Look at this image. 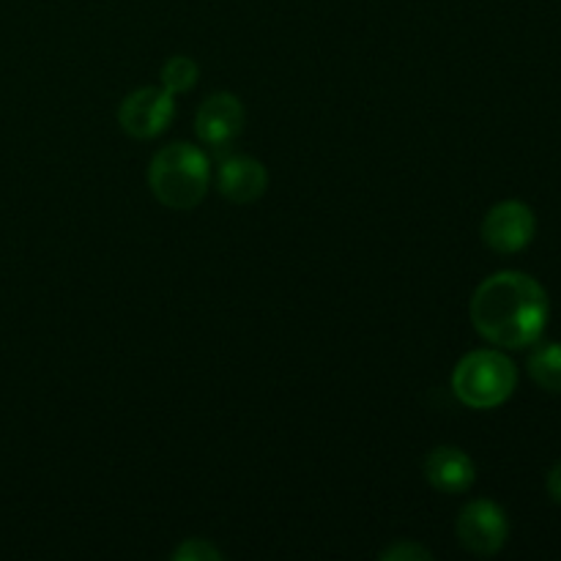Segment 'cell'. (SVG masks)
Masks as SVG:
<instances>
[{
	"instance_id": "1",
	"label": "cell",
	"mask_w": 561,
	"mask_h": 561,
	"mask_svg": "<svg viewBox=\"0 0 561 561\" xmlns=\"http://www.w3.org/2000/svg\"><path fill=\"white\" fill-rule=\"evenodd\" d=\"M477 332L496 348L520 351L542 337L551 316L546 288L524 272H499L482 279L469 305Z\"/></svg>"
},
{
	"instance_id": "12",
	"label": "cell",
	"mask_w": 561,
	"mask_h": 561,
	"mask_svg": "<svg viewBox=\"0 0 561 561\" xmlns=\"http://www.w3.org/2000/svg\"><path fill=\"white\" fill-rule=\"evenodd\" d=\"M170 559H175V561H225V553L219 551L217 546H211L208 540L195 537V540L181 542V546L170 553Z\"/></svg>"
},
{
	"instance_id": "14",
	"label": "cell",
	"mask_w": 561,
	"mask_h": 561,
	"mask_svg": "<svg viewBox=\"0 0 561 561\" xmlns=\"http://www.w3.org/2000/svg\"><path fill=\"white\" fill-rule=\"evenodd\" d=\"M546 488H548V496H551L557 504H561V460L551 471H548Z\"/></svg>"
},
{
	"instance_id": "13",
	"label": "cell",
	"mask_w": 561,
	"mask_h": 561,
	"mask_svg": "<svg viewBox=\"0 0 561 561\" xmlns=\"http://www.w3.org/2000/svg\"><path fill=\"white\" fill-rule=\"evenodd\" d=\"M431 559L433 553L427 551V548L416 546V542H409V540H400L381 551V561H431Z\"/></svg>"
},
{
	"instance_id": "4",
	"label": "cell",
	"mask_w": 561,
	"mask_h": 561,
	"mask_svg": "<svg viewBox=\"0 0 561 561\" xmlns=\"http://www.w3.org/2000/svg\"><path fill=\"white\" fill-rule=\"evenodd\" d=\"M458 542L474 557H496L510 537L507 513L491 499H474L460 510L455 520Z\"/></svg>"
},
{
	"instance_id": "5",
	"label": "cell",
	"mask_w": 561,
	"mask_h": 561,
	"mask_svg": "<svg viewBox=\"0 0 561 561\" xmlns=\"http://www.w3.org/2000/svg\"><path fill=\"white\" fill-rule=\"evenodd\" d=\"M173 118L175 99L164 88H137L118 107V126L135 140H153Z\"/></svg>"
},
{
	"instance_id": "2",
	"label": "cell",
	"mask_w": 561,
	"mask_h": 561,
	"mask_svg": "<svg viewBox=\"0 0 561 561\" xmlns=\"http://www.w3.org/2000/svg\"><path fill=\"white\" fill-rule=\"evenodd\" d=\"M148 186L162 206L190 211L203 203L211 186V162L206 151L190 142H170L148 164Z\"/></svg>"
},
{
	"instance_id": "6",
	"label": "cell",
	"mask_w": 561,
	"mask_h": 561,
	"mask_svg": "<svg viewBox=\"0 0 561 561\" xmlns=\"http://www.w3.org/2000/svg\"><path fill=\"white\" fill-rule=\"evenodd\" d=\"M537 217L524 201H502L482 219V241L499 255H515L535 241Z\"/></svg>"
},
{
	"instance_id": "10",
	"label": "cell",
	"mask_w": 561,
	"mask_h": 561,
	"mask_svg": "<svg viewBox=\"0 0 561 561\" xmlns=\"http://www.w3.org/2000/svg\"><path fill=\"white\" fill-rule=\"evenodd\" d=\"M526 367H529V376L537 387L561 394V343L537 345Z\"/></svg>"
},
{
	"instance_id": "9",
	"label": "cell",
	"mask_w": 561,
	"mask_h": 561,
	"mask_svg": "<svg viewBox=\"0 0 561 561\" xmlns=\"http://www.w3.org/2000/svg\"><path fill=\"white\" fill-rule=\"evenodd\" d=\"M425 480L438 493H466L477 480V466L460 447H436L425 458Z\"/></svg>"
},
{
	"instance_id": "11",
	"label": "cell",
	"mask_w": 561,
	"mask_h": 561,
	"mask_svg": "<svg viewBox=\"0 0 561 561\" xmlns=\"http://www.w3.org/2000/svg\"><path fill=\"white\" fill-rule=\"evenodd\" d=\"M197 77H201V69H197L195 60L186 58V55H173V58L164 60L162 71H159L162 88L173 93V96L192 91V88L197 85Z\"/></svg>"
},
{
	"instance_id": "7",
	"label": "cell",
	"mask_w": 561,
	"mask_h": 561,
	"mask_svg": "<svg viewBox=\"0 0 561 561\" xmlns=\"http://www.w3.org/2000/svg\"><path fill=\"white\" fill-rule=\"evenodd\" d=\"M244 104H241L239 96H233V93L228 91L211 93V96L197 107L195 115L197 137H201V142H206L211 151H225V148L244 131Z\"/></svg>"
},
{
	"instance_id": "8",
	"label": "cell",
	"mask_w": 561,
	"mask_h": 561,
	"mask_svg": "<svg viewBox=\"0 0 561 561\" xmlns=\"http://www.w3.org/2000/svg\"><path fill=\"white\" fill-rule=\"evenodd\" d=\"M217 190L236 206L261 201L268 190V173L263 162L252 157H228L217 168Z\"/></svg>"
},
{
	"instance_id": "3",
	"label": "cell",
	"mask_w": 561,
	"mask_h": 561,
	"mask_svg": "<svg viewBox=\"0 0 561 561\" xmlns=\"http://www.w3.org/2000/svg\"><path fill=\"white\" fill-rule=\"evenodd\" d=\"M518 387V367L499 348L466 354L453 370V392L463 405L477 411L499 409Z\"/></svg>"
}]
</instances>
